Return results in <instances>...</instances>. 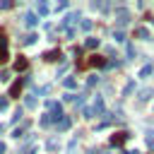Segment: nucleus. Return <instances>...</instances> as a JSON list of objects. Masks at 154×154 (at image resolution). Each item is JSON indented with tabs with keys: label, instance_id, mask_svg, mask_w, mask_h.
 Listing matches in <instances>:
<instances>
[{
	"label": "nucleus",
	"instance_id": "20e7f679",
	"mask_svg": "<svg viewBox=\"0 0 154 154\" xmlns=\"http://www.w3.org/2000/svg\"><path fill=\"white\" fill-rule=\"evenodd\" d=\"M22 22H24V24H26V26L31 29V26H36V24H38V17H36L34 12H26V14L22 17Z\"/></svg>",
	"mask_w": 154,
	"mask_h": 154
},
{
	"label": "nucleus",
	"instance_id": "4be33fe9",
	"mask_svg": "<svg viewBox=\"0 0 154 154\" xmlns=\"http://www.w3.org/2000/svg\"><path fill=\"white\" fill-rule=\"evenodd\" d=\"M149 96H152V89H142L140 91V101H147Z\"/></svg>",
	"mask_w": 154,
	"mask_h": 154
},
{
	"label": "nucleus",
	"instance_id": "9d476101",
	"mask_svg": "<svg viewBox=\"0 0 154 154\" xmlns=\"http://www.w3.org/2000/svg\"><path fill=\"white\" fill-rule=\"evenodd\" d=\"M26 65H29V63H26V58H17L14 70H17V72H22V70H26Z\"/></svg>",
	"mask_w": 154,
	"mask_h": 154
},
{
	"label": "nucleus",
	"instance_id": "2eb2a0df",
	"mask_svg": "<svg viewBox=\"0 0 154 154\" xmlns=\"http://www.w3.org/2000/svg\"><path fill=\"white\" fill-rule=\"evenodd\" d=\"M152 72H154V67H152V65H144V67L140 70V77H149Z\"/></svg>",
	"mask_w": 154,
	"mask_h": 154
},
{
	"label": "nucleus",
	"instance_id": "0eeeda50",
	"mask_svg": "<svg viewBox=\"0 0 154 154\" xmlns=\"http://www.w3.org/2000/svg\"><path fill=\"white\" fill-rule=\"evenodd\" d=\"M48 14V5L46 2H36V17H46Z\"/></svg>",
	"mask_w": 154,
	"mask_h": 154
},
{
	"label": "nucleus",
	"instance_id": "a211bd4d",
	"mask_svg": "<svg viewBox=\"0 0 154 154\" xmlns=\"http://www.w3.org/2000/svg\"><path fill=\"white\" fill-rule=\"evenodd\" d=\"M65 87H67V89H77V79H75V77H67V79H65Z\"/></svg>",
	"mask_w": 154,
	"mask_h": 154
},
{
	"label": "nucleus",
	"instance_id": "c756f323",
	"mask_svg": "<svg viewBox=\"0 0 154 154\" xmlns=\"http://www.w3.org/2000/svg\"><path fill=\"white\" fill-rule=\"evenodd\" d=\"M5 108H7V96H2V99H0V111H5Z\"/></svg>",
	"mask_w": 154,
	"mask_h": 154
},
{
	"label": "nucleus",
	"instance_id": "2f4dec72",
	"mask_svg": "<svg viewBox=\"0 0 154 154\" xmlns=\"http://www.w3.org/2000/svg\"><path fill=\"white\" fill-rule=\"evenodd\" d=\"M89 154H103L101 149H89Z\"/></svg>",
	"mask_w": 154,
	"mask_h": 154
},
{
	"label": "nucleus",
	"instance_id": "6e6552de",
	"mask_svg": "<svg viewBox=\"0 0 154 154\" xmlns=\"http://www.w3.org/2000/svg\"><path fill=\"white\" fill-rule=\"evenodd\" d=\"M43 58L46 60H63V53L60 51H48V53H43Z\"/></svg>",
	"mask_w": 154,
	"mask_h": 154
},
{
	"label": "nucleus",
	"instance_id": "7c9ffc66",
	"mask_svg": "<svg viewBox=\"0 0 154 154\" xmlns=\"http://www.w3.org/2000/svg\"><path fill=\"white\" fill-rule=\"evenodd\" d=\"M147 144H149V147H154V137H152V135L147 137Z\"/></svg>",
	"mask_w": 154,
	"mask_h": 154
},
{
	"label": "nucleus",
	"instance_id": "f03ea898",
	"mask_svg": "<svg viewBox=\"0 0 154 154\" xmlns=\"http://www.w3.org/2000/svg\"><path fill=\"white\" fill-rule=\"evenodd\" d=\"M89 113H91V118H94V116H101V113H103V99H101V96H96V99H94V103H91Z\"/></svg>",
	"mask_w": 154,
	"mask_h": 154
},
{
	"label": "nucleus",
	"instance_id": "473e14b6",
	"mask_svg": "<svg viewBox=\"0 0 154 154\" xmlns=\"http://www.w3.org/2000/svg\"><path fill=\"white\" fill-rule=\"evenodd\" d=\"M5 149H7V147H5L2 142H0V154H5Z\"/></svg>",
	"mask_w": 154,
	"mask_h": 154
},
{
	"label": "nucleus",
	"instance_id": "a878e982",
	"mask_svg": "<svg viewBox=\"0 0 154 154\" xmlns=\"http://www.w3.org/2000/svg\"><path fill=\"white\" fill-rule=\"evenodd\" d=\"M113 36H116V41H125V34H123V31H120V29H118V31H116V34H113Z\"/></svg>",
	"mask_w": 154,
	"mask_h": 154
},
{
	"label": "nucleus",
	"instance_id": "f8f14e48",
	"mask_svg": "<svg viewBox=\"0 0 154 154\" xmlns=\"http://www.w3.org/2000/svg\"><path fill=\"white\" fill-rule=\"evenodd\" d=\"M19 89H22V79H17V82L10 87V96H17V94H19Z\"/></svg>",
	"mask_w": 154,
	"mask_h": 154
},
{
	"label": "nucleus",
	"instance_id": "9b49d317",
	"mask_svg": "<svg viewBox=\"0 0 154 154\" xmlns=\"http://www.w3.org/2000/svg\"><path fill=\"white\" fill-rule=\"evenodd\" d=\"M135 36H137V38H149V31H147L144 26H137V29H135Z\"/></svg>",
	"mask_w": 154,
	"mask_h": 154
},
{
	"label": "nucleus",
	"instance_id": "5701e85b",
	"mask_svg": "<svg viewBox=\"0 0 154 154\" xmlns=\"http://www.w3.org/2000/svg\"><path fill=\"white\" fill-rule=\"evenodd\" d=\"M96 84H99V77H96V75H94V77H89V82H87V87L91 89V87H96Z\"/></svg>",
	"mask_w": 154,
	"mask_h": 154
},
{
	"label": "nucleus",
	"instance_id": "393cba45",
	"mask_svg": "<svg viewBox=\"0 0 154 154\" xmlns=\"http://www.w3.org/2000/svg\"><path fill=\"white\" fill-rule=\"evenodd\" d=\"M12 5H14V2H10V0H2V2H0V10H10Z\"/></svg>",
	"mask_w": 154,
	"mask_h": 154
},
{
	"label": "nucleus",
	"instance_id": "6ab92c4d",
	"mask_svg": "<svg viewBox=\"0 0 154 154\" xmlns=\"http://www.w3.org/2000/svg\"><path fill=\"white\" fill-rule=\"evenodd\" d=\"M26 125H29V123H24V125H19V128H14V132H12V137H17V140H19V137H22V132H24V128H26Z\"/></svg>",
	"mask_w": 154,
	"mask_h": 154
},
{
	"label": "nucleus",
	"instance_id": "412c9836",
	"mask_svg": "<svg viewBox=\"0 0 154 154\" xmlns=\"http://www.w3.org/2000/svg\"><path fill=\"white\" fill-rule=\"evenodd\" d=\"M96 46H99V38L89 36V38H87V48H96Z\"/></svg>",
	"mask_w": 154,
	"mask_h": 154
},
{
	"label": "nucleus",
	"instance_id": "f704fd0d",
	"mask_svg": "<svg viewBox=\"0 0 154 154\" xmlns=\"http://www.w3.org/2000/svg\"><path fill=\"white\" fill-rule=\"evenodd\" d=\"M2 130H5V125H2V123H0V135H2Z\"/></svg>",
	"mask_w": 154,
	"mask_h": 154
},
{
	"label": "nucleus",
	"instance_id": "aec40b11",
	"mask_svg": "<svg viewBox=\"0 0 154 154\" xmlns=\"http://www.w3.org/2000/svg\"><path fill=\"white\" fill-rule=\"evenodd\" d=\"M79 26H82V31H89V29H91V19H82Z\"/></svg>",
	"mask_w": 154,
	"mask_h": 154
},
{
	"label": "nucleus",
	"instance_id": "bb28decb",
	"mask_svg": "<svg viewBox=\"0 0 154 154\" xmlns=\"http://www.w3.org/2000/svg\"><path fill=\"white\" fill-rule=\"evenodd\" d=\"M19 154H36V147H26V149H22Z\"/></svg>",
	"mask_w": 154,
	"mask_h": 154
},
{
	"label": "nucleus",
	"instance_id": "f3484780",
	"mask_svg": "<svg viewBox=\"0 0 154 154\" xmlns=\"http://www.w3.org/2000/svg\"><path fill=\"white\" fill-rule=\"evenodd\" d=\"M38 123H41V128H48V125H51V123H53V120H51V116H48V113H43V116H41V120H38Z\"/></svg>",
	"mask_w": 154,
	"mask_h": 154
},
{
	"label": "nucleus",
	"instance_id": "f257e3e1",
	"mask_svg": "<svg viewBox=\"0 0 154 154\" xmlns=\"http://www.w3.org/2000/svg\"><path fill=\"white\" fill-rule=\"evenodd\" d=\"M128 22H130V12H128L125 7H118V10H116V24H118V26H125Z\"/></svg>",
	"mask_w": 154,
	"mask_h": 154
},
{
	"label": "nucleus",
	"instance_id": "ddd939ff",
	"mask_svg": "<svg viewBox=\"0 0 154 154\" xmlns=\"http://www.w3.org/2000/svg\"><path fill=\"white\" fill-rule=\"evenodd\" d=\"M36 41V34H26V36H22V46H29V43H34Z\"/></svg>",
	"mask_w": 154,
	"mask_h": 154
},
{
	"label": "nucleus",
	"instance_id": "72a5a7b5",
	"mask_svg": "<svg viewBox=\"0 0 154 154\" xmlns=\"http://www.w3.org/2000/svg\"><path fill=\"white\" fill-rule=\"evenodd\" d=\"M128 154H140V152H137V149H132V152H128Z\"/></svg>",
	"mask_w": 154,
	"mask_h": 154
},
{
	"label": "nucleus",
	"instance_id": "423d86ee",
	"mask_svg": "<svg viewBox=\"0 0 154 154\" xmlns=\"http://www.w3.org/2000/svg\"><path fill=\"white\" fill-rule=\"evenodd\" d=\"M128 137H130L128 132H116V135L111 137V144H113V147H120V144H123V142H125Z\"/></svg>",
	"mask_w": 154,
	"mask_h": 154
},
{
	"label": "nucleus",
	"instance_id": "4468645a",
	"mask_svg": "<svg viewBox=\"0 0 154 154\" xmlns=\"http://www.w3.org/2000/svg\"><path fill=\"white\" fill-rule=\"evenodd\" d=\"M46 147H48V149H51V152H55V149H60V142H58V140H55V137H51V140H48V144H46Z\"/></svg>",
	"mask_w": 154,
	"mask_h": 154
},
{
	"label": "nucleus",
	"instance_id": "dca6fc26",
	"mask_svg": "<svg viewBox=\"0 0 154 154\" xmlns=\"http://www.w3.org/2000/svg\"><path fill=\"white\" fill-rule=\"evenodd\" d=\"M24 106L26 108H36V96H26L24 99Z\"/></svg>",
	"mask_w": 154,
	"mask_h": 154
},
{
	"label": "nucleus",
	"instance_id": "c9c22d12",
	"mask_svg": "<svg viewBox=\"0 0 154 154\" xmlns=\"http://www.w3.org/2000/svg\"><path fill=\"white\" fill-rule=\"evenodd\" d=\"M152 67H154V65H152Z\"/></svg>",
	"mask_w": 154,
	"mask_h": 154
},
{
	"label": "nucleus",
	"instance_id": "cd10ccee",
	"mask_svg": "<svg viewBox=\"0 0 154 154\" xmlns=\"http://www.w3.org/2000/svg\"><path fill=\"white\" fill-rule=\"evenodd\" d=\"M5 43H7V36H5V31H0V48H5Z\"/></svg>",
	"mask_w": 154,
	"mask_h": 154
},
{
	"label": "nucleus",
	"instance_id": "39448f33",
	"mask_svg": "<svg viewBox=\"0 0 154 154\" xmlns=\"http://www.w3.org/2000/svg\"><path fill=\"white\" fill-rule=\"evenodd\" d=\"M70 125H72V120L67 118V116H63L58 123H55V128H58V132H65V130H70Z\"/></svg>",
	"mask_w": 154,
	"mask_h": 154
},
{
	"label": "nucleus",
	"instance_id": "b1692460",
	"mask_svg": "<svg viewBox=\"0 0 154 154\" xmlns=\"http://www.w3.org/2000/svg\"><path fill=\"white\" fill-rule=\"evenodd\" d=\"M22 113H24V108H22V106H19V108H17V111H14V118H12V120H14V123H17V120H19V118H22Z\"/></svg>",
	"mask_w": 154,
	"mask_h": 154
},
{
	"label": "nucleus",
	"instance_id": "1a4fd4ad",
	"mask_svg": "<svg viewBox=\"0 0 154 154\" xmlns=\"http://www.w3.org/2000/svg\"><path fill=\"white\" fill-rule=\"evenodd\" d=\"M89 65H94V67H101V65H106V60H103L101 55H91V60H89Z\"/></svg>",
	"mask_w": 154,
	"mask_h": 154
},
{
	"label": "nucleus",
	"instance_id": "7ed1b4c3",
	"mask_svg": "<svg viewBox=\"0 0 154 154\" xmlns=\"http://www.w3.org/2000/svg\"><path fill=\"white\" fill-rule=\"evenodd\" d=\"M77 19H79V12H70V14L63 17V22L58 24V29H63V26H67V24H77Z\"/></svg>",
	"mask_w": 154,
	"mask_h": 154
},
{
	"label": "nucleus",
	"instance_id": "c85d7f7f",
	"mask_svg": "<svg viewBox=\"0 0 154 154\" xmlns=\"http://www.w3.org/2000/svg\"><path fill=\"white\" fill-rule=\"evenodd\" d=\"M132 89H135V82H130V84H128V87H125V91H123V94H125V96H128V94H130V91H132Z\"/></svg>",
	"mask_w": 154,
	"mask_h": 154
}]
</instances>
